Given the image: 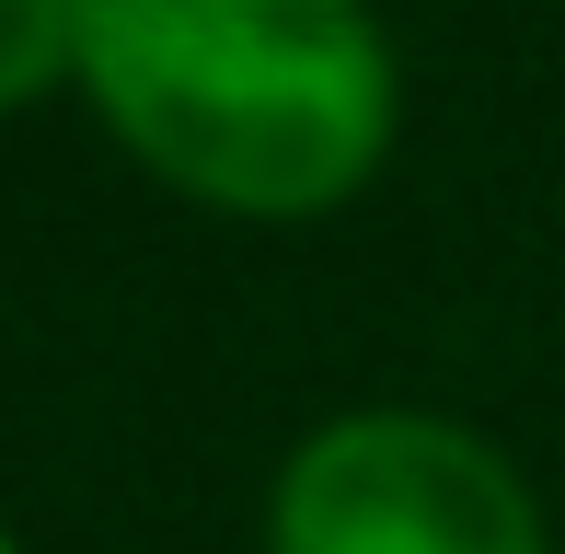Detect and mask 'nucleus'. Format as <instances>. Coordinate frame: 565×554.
Here are the masks:
<instances>
[{"mask_svg": "<svg viewBox=\"0 0 565 554\" xmlns=\"http://www.w3.org/2000/svg\"><path fill=\"white\" fill-rule=\"evenodd\" d=\"M82 12L93 0H0V116L82 93Z\"/></svg>", "mask_w": 565, "mask_h": 554, "instance_id": "7ed1b4c3", "label": "nucleus"}, {"mask_svg": "<svg viewBox=\"0 0 565 554\" xmlns=\"http://www.w3.org/2000/svg\"><path fill=\"white\" fill-rule=\"evenodd\" d=\"M266 554H554L520 462L427 405H347L277 462Z\"/></svg>", "mask_w": 565, "mask_h": 554, "instance_id": "f03ea898", "label": "nucleus"}, {"mask_svg": "<svg viewBox=\"0 0 565 554\" xmlns=\"http://www.w3.org/2000/svg\"><path fill=\"white\" fill-rule=\"evenodd\" d=\"M82 93L150 185L220 220H323L404 116L370 0H93Z\"/></svg>", "mask_w": 565, "mask_h": 554, "instance_id": "f257e3e1", "label": "nucleus"}, {"mask_svg": "<svg viewBox=\"0 0 565 554\" xmlns=\"http://www.w3.org/2000/svg\"><path fill=\"white\" fill-rule=\"evenodd\" d=\"M0 554H12V532H0Z\"/></svg>", "mask_w": 565, "mask_h": 554, "instance_id": "20e7f679", "label": "nucleus"}]
</instances>
